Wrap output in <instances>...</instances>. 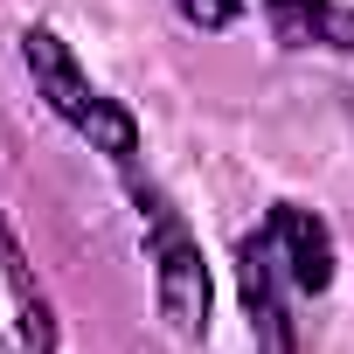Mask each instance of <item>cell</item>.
Here are the masks:
<instances>
[{
	"instance_id": "1",
	"label": "cell",
	"mask_w": 354,
	"mask_h": 354,
	"mask_svg": "<svg viewBox=\"0 0 354 354\" xmlns=\"http://www.w3.org/2000/svg\"><path fill=\"white\" fill-rule=\"evenodd\" d=\"M21 63H28V77H35V97H42L70 132H84V139H91L97 153H111V160H132V153H139L132 111H125L118 97H104V91L77 70V56L63 49L56 28H28V35H21Z\"/></svg>"
},
{
	"instance_id": "2",
	"label": "cell",
	"mask_w": 354,
	"mask_h": 354,
	"mask_svg": "<svg viewBox=\"0 0 354 354\" xmlns=\"http://www.w3.org/2000/svg\"><path fill=\"white\" fill-rule=\"evenodd\" d=\"M139 216H146V264H153V285H160V319L181 340H202L209 333V264H202V243L167 209V195L139 188Z\"/></svg>"
},
{
	"instance_id": "3",
	"label": "cell",
	"mask_w": 354,
	"mask_h": 354,
	"mask_svg": "<svg viewBox=\"0 0 354 354\" xmlns=\"http://www.w3.org/2000/svg\"><path fill=\"white\" fill-rule=\"evenodd\" d=\"M243 313H250V333H257V354H292V319H285V264L271 250V236H243Z\"/></svg>"
},
{
	"instance_id": "4",
	"label": "cell",
	"mask_w": 354,
	"mask_h": 354,
	"mask_svg": "<svg viewBox=\"0 0 354 354\" xmlns=\"http://www.w3.org/2000/svg\"><path fill=\"white\" fill-rule=\"evenodd\" d=\"M264 236H271V250L285 264V285H299V292H326L333 285V236H326V223L313 209L278 202L271 223H264Z\"/></svg>"
},
{
	"instance_id": "5",
	"label": "cell",
	"mask_w": 354,
	"mask_h": 354,
	"mask_svg": "<svg viewBox=\"0 0 354 354\" xmlns=\"http://www.w3.org/2000/svg\"><path fill=\"white\" fill-rule=\"evenodd\" d=\"M0 278H8V292H15V347L21 354H56L49 299H42V285H35V271H28V257H21V243H15L8 223H0Z\"/></svg>"
},
{
	"instance_id": "6",
	"label": "cell",
	"mask_w": 354,
	"mask_h": 354,
	"mask_svg": "<svg viewBox=\"0 0 354 354\" xmlns=\"http://www.w3.org/2000/svg\"><path fill=\"white\" fill-rule=\"evenodd\" d=\"M264 8H271V21H278V42L354 56V15L333 8V0H264Z\"/></svg>"
},
{
	"instance_id": "7",
	"label": "cell",
	"mask_w": 354,
	"mask_h": 354,
	"mask_svg": "<svg viewBox=\"0 0 354 354\" xmlns=\"http://www.w3.org/2000/svg\"><path fill=\"white\" fill-rule=\"evenodd\" d=\"M174 8H181L195 28H230V21L243 15V0H174Z\"/></svg>"
}]
</instances>
